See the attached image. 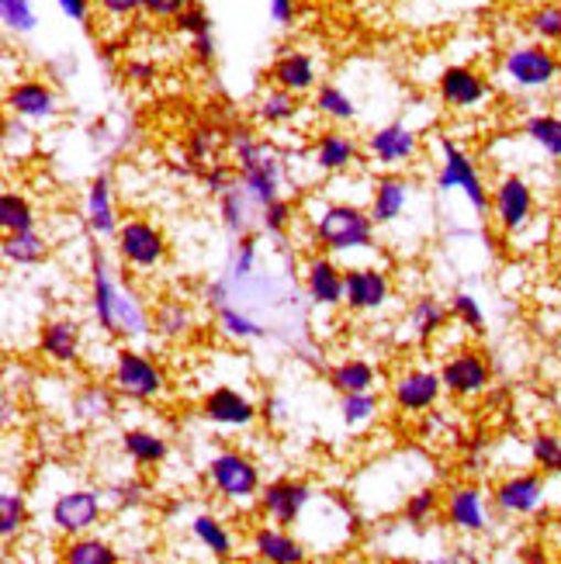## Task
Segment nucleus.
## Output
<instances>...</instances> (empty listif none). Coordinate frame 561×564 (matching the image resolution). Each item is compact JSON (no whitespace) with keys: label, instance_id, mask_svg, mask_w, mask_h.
Masks as SVG:
<instances>
[{"label":"nucleus","instance_id":"f257e3e1","mask_svg":"<svg viewBox=\"0 0 561 564\" xmlns=\"http://www.w3.org/2000/svg\"><path fill=\"white\" fill-rule=\"evenodd\" d=\"M315 242L330 253H350L375 242V218L357 205H326L312 218Z\"/></svg>","mask_w":561,"mask_h":564},{"label":"nucleus","instance_id":"f03ea898","mask_svg":"<svg viewBox=\"0 0 561 564\" xmlns=\"http://www.w3.org/2000/svg\"><path fill=\"white\" fill-rule=\"evenodd\" d=\"M111 384L118 395L136 399V402H153L166 395V371L139 350L121 347L115 354V367H111Z\"/></svg>","mask_w":561,"mask_h":564},{"label":"nucleus","instance_id":"7ed1b4c3","mask_svg":"<svg viewBox=\"0 0 561 564\" xmlns=\"http://www.w3.org/2000/svg\"><path fill=\"white\" fill-rule=\"evenodd\" d=\"M208 481L229 502H250L260 496V468L239 451H223L208 460Z\"/></svg>","mask_w":561,"mask_h":564},{"label":"nucleus","instance_id":"20e7f679","mask_svg":"<svg viewBox=\"0 0 561 564\" xmlns=\"http://www.w3.org/2000/svg\"><path fill=\"white\" fill-rule=\"evenodd\" d=\"M441 153H444V163H441V177H436V187H441V191H461L478 215L489 212L493 198H489V191H485L482 174H478V166L472 163V156L461 150L457 142H451V139L441 142Z\"/></svg>","mask_w":561,"mask_h":564},{"label":"nucleus","instance_id":"39448f33","mask_svg":"<svg viewBox=\"0 0 561 564\" xmlns=\"http://www.w3.org/2000/svg\"><path fill=\"white\" fill-rule=\"evenodd\" d=\"M115 242H118V257L129 267H136V271H153V267L166 260V236L153 223H145V218L121 223Z\"/></svg>","mask_w":561,"mask_h":564},{"label":"nucleus","instance_id":"423d86ee","mask_svg":"<svg viewBox=\"0 0 561 564\" xmlns=\"http://www.w3.org/2000/svg\"><path fill=\"white\" fill-rule=\"evenodd\" d=\"M441 381H444V391L454 399H475L482 391H489L493 384V367L482 354L475 350H457L444 360L441 367Z\"/></svg>","mask_w":561,"mask_h":564},{"label":"nucleus","instance_id":"0eeeda50","mask_svg":"<svg viewBox=\"0 0 561 564\" xmlns=\"http://www.w3.org/2000/svg\"><path fill=\"white\" fill-rule=\"evenodd\" d=\"M101 512V492H94V488H69V492H63L53 502V527L66 536H80L97 527Z\"/></svg>","mask_w":561,"mask_h":564},{"label":"nucleus","instance_id":"6e6552de","mask_svg":"<svg viewBox=\"0 0 561 564\" xmlns=\"http://www.w3.org/2000/svg\"><path fill=\"white\" fill-rule=\"evenodd\" d=\"M312 499H315L312 488L295 478H281V481H271L267 488H260V509L278 527H295L305 517Z\"/></svg>","mask_w":561,"mask_h":564},{"label":"nucleus","instance_id":"1a4fd4ad","mask_svg":"<svg viewBox=\"0 0 561 564\" xmlns=\"http://www.w3.org/2000/svg\"><path fill=\"white\" fill-rule=\"evenodd\" d=\"M503 69L517 87L538 90V87H548L558 77V59H554V53H548L544 45H517V48H509V53H506Z\"/></svg>","mask_w":561,"mask_h":564},{"label":"nucleus","instance_id":"9d476101","mask_svg":"<svg viewBox=\"0 0 561 564\" xmlns=\"http://www.w3.org/2000/svg\"><path fill=\"white\" fill-rule=\"evenodd\" d=\"M444 395V381L436 371H423V367H417V371H402L396 381H392V402L399 412H427L433 409L436 402H441Z\"/></svg>","mask_w":561,"mask_h":564},{"label":"nucleus","instance_id":"9b49d317","mask_svg":"<svg viewBox=\"0 0 561 564\" xmlns=\"http://www.w3.org/2000/svg\"><path fill=\"white\" fill-rule=\"evenodd\" d=\"M493 502L506 517H530L544 506V478L541 475H509L496 485Z\"/></svg>","mask_w":561,"mask_h":564},{"label":"nucleus","instance_id":"f8f14e48","mask_svg":"<svg viewBox=\"0 0 561 564\" xmlns=\"http://www.w3.org/2000/svg\"><path fill=\"white\" fill-rule=\"evenodd\" d=\"M493 208H496V223L506 229V232H520L530 215H533V191L524 177L509 174L496 184V194H493Z\"/></svg>","mask_w":561,"mask_h":564},{"label":"nucleus","instance_id":"ddd939ff","mask_svg":"<svg viewBox=\"0 0 561 564\" xmlns=\"http://www.w3.org/2000/svg\"><path fill=\"white\" fill-rule=\"evenodd\" d=\"M444 520L447 527L461 533H482L489 527V506H485V492L475 485H454L444 499Z\"/></svg>","mask_w":561,"mask_h":564},{"label":"nucleus","instance_id":"4468645a","mask_svg":"<svg viewBox=\"0 0 561 564\" xmlns=\"http://www.w3.org/2000/svg\"><path fill=\"white\" fill-rule=\"evenodd\" d=\"M388 294H392V284H388V274L378 271V267H350L347 271V291H344L347 308L378 312L385 308Z\"/></svg>","mask_w":561,"mask_h":564},{"label":"nucleus","instance_id":"2eb2a0df","mask_svg":"<svg viewBox=\"0 0 561 564\" xmlns=\"http://www.w3.org/2000/svg\"><path fill=\"white\" fill-rule=\"evenodd\" d=\"M344 291H347V271H339V267L323 253L309 260V267H305V294H309L312 305H320V308L344 305Z\"/></svg>","mask_w":561,"mask_h":564},{"label":"nucleus","instance_id":"dca6fc26","mask_svg":"<svg viewBox=\"0 0 561 564\" xmlns=\"http://www.w3.org/2000/svg\"><path fill=\"white\" fill-rule=\"evenodd\" d=\"M202 415L215 426L242 430V426H250L257 420V405L247 395H239L236 388H215L202 402Z\"/></svg>","mask_w":561,"mask_h":564},{"label":"nucleus","instance_id":"f3484780","mask_svg":"<svg viewBox=\"0 0 561 564\" xmlns=\"http://www.w3.org/2000/svg\"><path fill=\"white\" fill-rule=\"evenodd\" d=\"M368 153L381 166H402L420 153V139L409 126H402V121H392V126L368 135Z\"/></svg>","mask_w":561,"mask_h":564},{"label":"nucleus","instance_id":"a211bd4d","mask_svg":"<svg viewBox=\"0 0 561 564\" xmlns=\"http://www.w3.org/2000/svg\"><path fill=\"white\" fill-rule=\"evenodd\" d=\"M436 90H441V101L447 108H475L489 97V84H485L472 66H447L436 80Z\"/></svg>","mask_w":561,"mask_h":564},{"label":"nucleus","instance_id":"6ab92c4d","mask_svg":"<svg viewBox=\"0 0 561 564\" xmlns=\"http://www.w3.org/2000/svg\"><path fill=\"white\" fill-rule=\"evenodd\" d=\"M39 347L45 354V360H53L60 367H69L80 360V326L73 323V318H53V323L42 326V336H39Z\"/></svg>","mask_w":561,"mask_h":564},{"label":"nucleus","instance_id":"aec40b11","mask_svg":"<svg viewBox=\"0 0 561 564\" xmlns=\"http://www.w3.org/2000/svg\"><path fill=\"white\" fill-rule=\"evenodd\" d=\"M253 551L257 557L271 561V564H302L309 554H305V544L299 541L291 527H260L253 533Z\"/></svg>","mask_w":561,"mask_h":564},{"label":"nucleus","instance_id":"412c9836","mask_svg":"<svg viewBox=\"0 0 561 564\" xmlns=\"http://www.w3.org/2000/svg\"><path fill=\"white\" fill-rule=\"evenodd\" d=\"M8 108L18 115V118H32V121H45L53 118L60 108H56V94L48 90L45 84L39 80H21L8 90Z\"/></svg>","mask_w":561,"mask_h":564},{"label":"nucleus","instance_id":"4be33fe9","mask_svg":"<svg viewBox=\"0 0 561 564\" xmlns=\"http://www.w3.org/2000/svg\"><path fill=\"white\" fill-rule=\"evenodd\" d=\"M218 208H223V223L236 239L247 236L250 226H253V218H260V205L253 202V194L239 181H233L223 194H218Z\"/></svg>","mask_w":561,"mask_h":564},{"label":"nucleus","instance_id":"5701e85b","mask_svg":"<svg viewBox=\"0 0 561 564\" xmlns=\"http://www.w3.org/2000/svg\"><path fill=\"white\" fill-rule=\"evenodd\" d=\"M357 142L347 132H323L312 145V163L323 174H339V170H350L357 163Z\"/></svg>","mask_w":561,"mask_h":564},{"label":"nucleus","instance_id":"b1692460","mask_svg":"<svg viewBox=\"0 0 561 564\" xmlns=\"http://www.w3.org/2000/svg\"><path fill=\"white\" fill-rule=\"evenodd\" d=\"M409 184L396 174H385L375 181V194H371V218H375V226H388V223H396V218L406 212L409 205Z\"/></svg>","mask_w":561,"mask_h":564},{"label":"nucleus","instance_id":"393cba45","mask_svg":"<svg viewBox=\"0 0 561 564\" xmlns=\"http://www.w3.org/2000/svg\"><path fill=\"white\" fill-rule=\"evenodd\" d=\"M115 278L108 271V260L101 250H94L90 253V308H94V318H97V326H101L105 333L111 329V305H115Z\"/></svg>","mask_w":561,"mask_h":564},{"label":"nucleus","instance_id":"a878e982","mask_svg":"<svg viewBox=\"0 0 561 564\" xmlns=\"http://www.w3.org/2000/svg\"><path fill=\"white\" fill-rule=\"evenodd\" d=\"M111 336H145L150 333V315H145V308L139 305V299L132 291L118 288L115 291V305H111Z\"/></svg>","mask_w":561,"mask_h":564},{"label":"nucleus","instance_id":"bb28decb","mask_svg":"<svg viewBox=\"0 0 561 564\" xmlns=\"http://www.w3.org/2000/svg\"><path fill=\"white\" fill-rule=\"evenodd\" d=\"M271 80L274 87H284L291 94H309L315 90V63L305 53H284L271 66Z\"/></svg>","mask_w":561,"mask_h":564},{"label":"nucleus","instance_id":"cd10ccee","mask_svg":"<svg viewBox=\"0 0 561 564\" xmlns=\"http://www.w3.org/2000/svg\"><path fill=\"white\" fill-rule=\"evenodd\" d=\"M87 226L94 236H118V218H115V205H111V184L108 177H94L90 191H87Z\"/></svg>","mask_w":561,"mask_h":564},{"label":"nucleus","instance_id":"c85d7f7f","mask_svg":"<svg viewBox=\"0 0 561 564\" xmlns=\"http://www.w3.org/2000/svg\"><path fill=\"white\" fill-rule=\"evenodd\" d=\"M121 451H126L136 464H142V468H150V464L166 460L170 444L160 433H150V430H126L121 433Z\"/></svg>","mask_w":561,"mask_h":564},{"label":"nucleus","instance_id":"c756f323","mask_svg":"<svg viewBox=\"0 0 561 564\" xmlns=\"http://www.w3.org/2000/svg\"><path fill=\"white\" fill-rule=\"evenodd\" d=\"M191 533H194V541H198L212 557L218 561H229L236 544H233V533L223 527V520H215L208 517V512H202V517H194L191 520Z\"/></svg>","mask_w":561,"mask_h":564},{"label":"nucleus","instance_id":"7c9ffc66","mask_svg":"<svg viewBox=\"0 0 561 564\" xmlns=\"http://www.w3.org/2000/svg\"><path fill=\"white\" fill-rule=\"evenodd\" d=\"M330 384L339 395H350V391H375L378 371L368 360H339L330 371Z\"/></svg>","mask_w":561,"mask_h":564},{"label":"nucleus","instance_id":"2f4dec72","mask_svg":"<svg viewBox=\"0 0 561 564\" xmlns=\"http://www.w3.org/2000/svg\"><path fill=\"white\" fill-rule=\"evenodd\" d=\"M63 561L66 564H118L121 557H118L115 544L101 541V536L80 533V536H69V544L63 551Z\"/></svg>","mask_w":561,"mask_h":564},{"label":"nucleus","instance_id":"473e14b6","mask_svg":"<svg viewBox=\"0 0 561 564\" xmlns=\"http://www.w3.org/2000/svg\"><path fill=\"white\" fill-rule=\"evenodd\" d=\"M48 257L45 239L29 229V232H4V260L18 267H35Z\"/></svg>","mask_w":561,"mask_h":564},{"label":"nucleus","instance_id":"72a5a7b5","mask_svg":"<svg viewBox=\"0 0 561 564\" xmlns=\"http://www.w3.org/2000/svg\"><path fill=\"white\" fill-rule=\"evenodd\" d=\"M447 308L433 299V294H423V299L412 302V312H409V323H412V333H417L420 339H433L436 333L444 329L447 323Z\"/></svg>","mask_w":561,"mask_h":564},{"label":"nucleus","instance_id":"f704fd0d","mask_svg":"<svg viewBox=\"0 0 561 564\" xmlns=\"http://www.w3.org/2000/svg\"><path fill=\"white\" fill-rule=\"evenodd\" d=\"M295 115H299V94H291L284 87L267 90L257 105V118L267 121V126H284V121H291Z\"/></svg>","mask_w":561,"mask_h":564},{"label":"nucleus","instance_id":"c9c22d12","mask_svg":"<svg viewBox=\"0 0 561 564\" xmlns=\"http://www.w3.org/2000/svg\"><path fill=\"white\" fill-rule=\"evenodd\" d=\"M0 229H4V232H29V229H35V212H32L29 198H21L18 191L0 194Z\"/></svg>","mask_w":561,"mask_h":564},{"label":"nucleus","instance_id":"e433bc0d","mask_svg":"<svg viewBox=\"0 0 561 564\" xmlns=\"http://www.w3.org/2000/svg\"><path fill=\"white\" fill-rule=\"evenodd\" d=\"M527 139L538 145V150H544L548 156L561 160V118L554 115H533L527 126H524Z\"/></svg>","mask_w":561,"mask_h":564},{"label":"nucleus","instance_id":"4c0bfd02","mask_svg":"<svg viewBox=\"0 0 561 564\" xmlns=\"http://www.w3.org/2000/svg\"><path fill=\"white\" fill-rule=\"evenodd\" d=\"M378 415V399L375 391H350V395H339V420L350 430L368 426Z\"/></svg>","mask_w":561,"mask_h":564},{"label":"nucleus","instance_id":"58836bf2","mask_svg":"<svg viewBox=\"0 0 561 564\" xmlns=\"http://www.w3.org/2000/svg\"><path fill=\"white\" fill-rule=\"evenodd\" d=\"M24 523H29V506H24V496L4 488V496H0V536L11 541V536H18L24 530Z\"/></svg>","mask_w":561,"mask_h":564},{"label":"nucleus","instance_id":"ea45409f","mask_svg":"<svg viewBox=\"0 0 561 564\" xmlns=\"http://www.w3.org/2000/svg\"><path fill=\"white\" fill-rule=\"evenodd\" d=\"M153 326L163 339H181L191 333V312L181 302H163L153 315Z\"/></svg>","mask_w":561,"mask_h":564},{"label":"nucleus","instance_id":"a19ab883","mask_svg":"<svg viewBox=\"0 0 561 564\" xmlns=\"http://www.w3.org/2000/svg\"><path fill=\"white\" fill-rule=\"evenodd\" d=\"M530 457L544 475H561V436L551 430H541L530 440Z\"/></svg>","mask_w":561,"mask_h":564},{"label":"nucleus","instance_id":"79ce46f5","mask_svg":"<svg viewBox=\"0 0 561 564\" xmlns=\"http://www.w3.org/2000/svg\"><path fill=\"white\" fill-rule=\"evenodd\" d=\"M315 108L333 121H354L357 118V105L333 84H323L320 90H315Z\"/></svg>","mask_w":561,"mask_h":564},{"label":"nucleus","instance_id":"37998d69","mask_svg":"<svg viewBox=\"0 0 561 564\" xmlns=\"http://www.w3.org/2000/svg\"><path fill=\"white\" fill-rule=\"evenodd\" d=\"M436 509H441V496L433 492V488H420V492H412L406 499V509H402V517L412 530H423L433 517H436Z\"/></svg>","mask_w":561,"mask_h":564},{"label":"nucleus","instance_id":"c03bdc74","mask_svg":"<svg viewBox=\"0 0 561 564\" xmlns=\"http://www.w3.org/2000/svg\"><path fill=\"white\" fill-rule=\"evenodd\" d=\"M218 329H223L229 339H263L267 336V329L260 323H253L250 315H242L229 305L218 308Z\"/></svg>","mask_w":561,"mask_h":564},{"label":"nucleus","instance_id":"a18cd8bd","mask_svg":"<svg viewBox=\"0 0 561 564\" xmlns=\"http://www.w3.org/2000/svg\"><path fill=\"white\" fill-rule=\"evenodd\" d=\"M77 412L84 415V420H105V415L115 412V395H111V388L105 384H90L84 388L80 395H77Z\"/></svg>","mask_w":561,"mask_h":564},{"label":"nucleus","instance_id":"49530a36","mask_svg":"<svg viewBox=\"0 0 561 564\" xmlns=\"http://www.w3.org/2000/svg\"><path fill=\"white\" fill-rule=\"evenodd\" d=\"M527 24H530V32L538 35L541 42H561V4L533 8Z\"/></svg>","mask_w":561,"mask_h":564},{"label":"nucleus","instance_id":"de8ad7c7","mask_svg":"<svg viewBox=\"0 0 561 564\" xmlns=\"http://www.w3.org/2000/svg\"><path fill=\"white\" fill-rule=\"evenodd\" d=\"M0 18H4L8 32H32L39 18H35V8L32 0H0Z\"/></svg>","mask_w":561,"mask_h":564},{"label":"nucleus","instance_id":"09e8293b","mask_svg":"<svg viewBox=\"0 0 561 564\" xmlns=\"http://www.w3.org/2000/svg\"><path fill=\"white\" fill-rule=\"evenodd\" d=\"M451 312H454V318L465 329H472V333H482V326H485V312H482V305L472 299V294H465V291H457L454 299H451Z\"/></svg>","mask_w":561,"mask_h":564},{"label":"nucleus","instance_id":"8fccbe9b","mask_svg":"<svg viewBox=\"0 0 561 564\" xmlns=\"http://www.w3.org/2000/svg\"><path fill=\"white\" fill-rule=\"evenodd\" d=\"M260 226L271 236H281L291 226V205L284 198H274L271 205H263L260 208Z\"/></svg>","mask_w":561,"mask_h":564},{"label":"nucleus","instance_id":"3c124183","mask_svg":"<svg viewBox=\"0 0 561 564\" xmlns=\"http://www.w3.org/2000/svg\"><path fill=\"white\" fill-rule=\"evenodd\" d=\"M177 32H184V35H191V39H202V35H212V18L202 11V8H187V11H181L177 18Z\"/></svg>","mask_w":561,"mask_h":564},{"label":"nucleus","instance_id":"603ef678","mask_svg":"<svg viewBox=\"0 0 561 564\" xmlns=\"http://www.w3.org/2000/svg\"><path fill=\"white\" fill-rule=\"evenodd\" d=\"M215 145H218V132L215 129H194L191 139H187V153H191V160L208 163L212 153H215Z\"/></svg>","mask_w":561,"mask_h":564},{"label":"nucleus","instance_id":"864d4df0","mask_svg":"<svg viewBox=\"0 0 561 564\" xmlns=\"http://www.w3.org/2000/svg\"><path fill=\"white\" fill-rule=\"evenodd\" d=\"M253 263H257V247H253V239L250 236H242L239 239V250L233 257V278L242 281V278H250L253 274Z\"/></svg>","mask_w":561,"mask_h":564},{"label":"nucleus","instance_id":"5fc2aeb1","mask_svg":"<svg viewBox=\"0 0 561 564\" xmlns=\"http://www.w3.org/2000/svg\"><path fill=\"white\" fill-rule=\"evenodd\" d=\"M191 8V0H142V11L150 18H177Z\"/></svg>","mask_w":561,"mask_h":564},{"label":"nucleus","instance_id":"6e6d98bb","mask_svg":"<svg viewBox=\"0 0 561 564\" xmlns=\"http://www.w3.org/2000/svg\"><path fill=\"white\" fill-rule=\"evenodd\" d=\"M233 181H236V174H233V166H226V163H212V170H205V184H208L212 194H223Z\"/></svg>","mask_w":561,"mask_h":564},{"label":"nucleus","instance_id":"4d7b16f0","mask_svg":"<svg viewBox=\"0 0 561 564\" xmlns=\"http://www.w3.org/2000/svg\"><path fill=\"white\" fill-rule=\"evenodd\" d=\"M111 496H115L118 506H139L142 502V485L139 481H118L111 488Z\"/></svg>","mask_w":561,"mask_h":564},{"label":"nucleus","instance_id":"13d9d810","mask_svg":"<svg viewBox=\"0 0 561 564\" xmlns=\"http://www.w3.org/2000/svg\"><path fill=\"white\" fill-rule=\"evenodd\" d=\"M97 8L111 18H129V14L142 11V0H97Z\"/></svg>","mask_w":561,"mask_h":564},{"label":"nucleus","instance_id":"bf43d9fd","mask_svg":"<svg viewBox=\"0 0 561 564\" xmlns=\"http://www.w3.org/2000/svg\"><path fill=\"white\" fill-rule=\"evenodd\" d=\"M69 21H90V0H56Z\"/></svg>","mask_w":561,"mask_h":564},{"label":"nucleus","instance_id":"052dcab7","mask_svg":"<svg viewBox=\"0 0 561 564\" xmlns=\"http://www.w3.org/2000/svg\"><path fill=\"white\" fill-rule=\"evenodd\" d=\"M205 302L218 312L226 302H229V284L226 281H212L208 288H205Z\"/></svg>","mask_w":561,"mask_h":564},{"label":"nucleus","instance_id":"680f3d73","mask_svg":"<svg viewBox=\"0 0 561 564\" xmlns=\"http://www.w3.org/2000/svg\"><path fill=\"white\" fill-rule=\"evenodd\" d=\"M271 14H274V21L288 24L295 18V0H271Z\"/></svg>","mask_w":561,"mask_h":564},{"label":"nucleus","instance_id":"e2e57ef3","mask_svg":"<svg viewBox=\"0 0 561 564\" xmlns=\"http://www.w3.org/2000/svg\"><path fill=\"white\" fill-rule=\"evenodd\" d=\"M129 77L139 84H150L157 77V66L153 63H129Z\"/></svg>","mask_w":561,"mask_h":564},{"label":"nucleus","instance_id":"0e129e2a","mask_svg":"<svg viewBox=\"0 0 561 564\" xmlns=\"http://www.w3.org/2000/svg\"><path fill=\"white\" fill-rule=\"evenodd\" d=\"M194 56H198L202 63H212V56H215V42H212V35L194 39Z\"/></svg>","mask_w":561,"mask_h":564}]
</instances>
